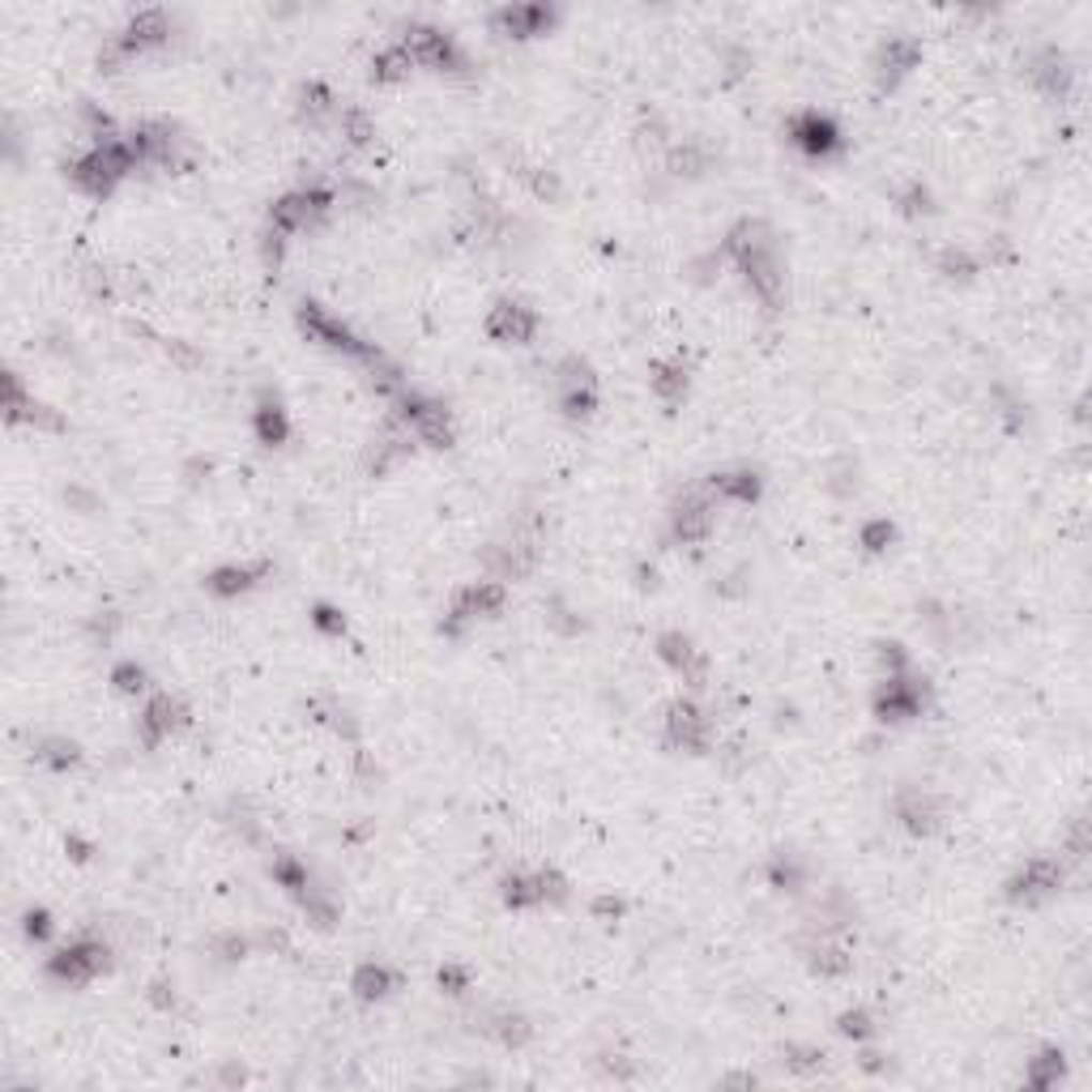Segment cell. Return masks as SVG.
Segmentation results:
<instances>
[{
	"instance_id": "obj_40",
	"label": "cell",
	"mask_w": 1092,
	"mask_h": 1092,
	"mask_svg": "<svg viewBox=\"0 0 1092 1092\" xmlns=\"http://www.w3.org/2000/svg\"><path fill=\"white\" fill-rule=\"evenodd\" d=\"M824 1063V1055H815V1050H789V1067L794 1072H815Z\"/></svg>"
},
{
	"instance_id": "obj_18",
	"label": "cell",
	"mask_w": 1092,
	"mask_h": 1092,
	"mask_svg": "<svg viewBox=\"0 0 1092 1092\" xmlns=\"http://www.w3.org/2000/svg\"><path fill=\"white\" fill-rule=\"evenodd\" d=\"M789 137H794L806 154H832V150L841 145L836 124H832L828 116H819V111H806V116L789 120Z\"/></svg>"
},
{
	"instance_id": "obj_36",
	"label": "cell",
	"mask_w": 1092,
	"mask_h": 1092,
	"mask_svg": "<svg viewBox=\"0 0 1092 1092\" xmlns=\"http://www.w3.org/2000/svg\"><path fill=\"white\" fill-rule=\"evenodd\" d=\"M495 1037H499L504 1046H525V1042H529V1025H525L521 1016H499Z\"/></svg>"
},
{
	"instance_id": "obj_9",
	"label": "cell",
	"mask_w": 1092,
	"mask_h": 1092,
	"mask_svg": "<svg viewBox=\"0 0 1092 1092\" xmlns=\"http://www.w3.org/2000/svg\"><path fill=\"white\" fill-rule=\"evenodd\" d=\"M658 653H662V662H666L675 675H683V683L705 688V679H709V658L696 649V641H692V636H683V632H666V636L658 641Z\"/></svg>"
},
{
	"instance_id": "obj_20",
	"label": "cell",
	"mask_w": 1092,
	"mask_h": 1092,
	"mask_svg": "<svg viewBox=\"0 0 1092 1092\" xmlns=\"http://www.w3.org/2000/svg\"><path fill=\"white\" fill-rule=\"evenodd\" d=\"M265 572H270V564H252V568H248V564H244V568H240V564H231V568L210 572V576H205V589H210V594H218V598H235V594L252 589Z\"/></svg>"
},
{
	"instance_id": "obj_13",
	"label": "cell",
	"mask_w": 1092,
	"mask_h": 1092,
	"mask_svg": "<svg viewBox=\"0 0 1092 1092\" xmlns=\"http://www.w3.org/2000/svg\"><path fill=\"white\" fill-rule=\"evenodd\" d=\"M184 722H188L184 705L158 692V696L145 701V709H141V718H137V729H141V742H145V747H158L163 738H171Z\"/></svg>"
},
{
	"instance_id": "obj_31",
	"label": "cell",
	"mask_w": 1092,
	"mask_h": 1092,
	"mask_svg": "<svg viewBox=\"0 0 1092 1092\" xmlns=\"http://www.w3.org/2000/svg\"><path fill=\"white\" fill-rule=\"evenodd\" d=\"M1059 1080H1063V1055L1046 1050L1042 1059H1033V1067H1029V1085L1033 1089H1055Z\"/></svg>"
},
{
	"instance_id": "obj_6",
	"label": "cell",
	"mask_w": 1092,
	"mask_h": 1092,
	"mask_svg": "<svg viewBox=\"0 0 1092 1092\" xmlns=\"http://www.w3.org/2000/svg\"><path fill=\"white\" fill-rule=\"evenodd\" d=\"M401 47L414 56V64H422V68H461L465 60H461V51H457V43L444 34V30H435V26H410L405 30V39H401Z\"/></svg>"
},
{
	"instance_id": "obj_16",
	"label": "cell",
	"mask_w": 1092,
	"mask_h": 1092,
	"mask_svg": "<svg viewBox=\"0 0 1092 1092\" xmlns=\"http://www.w3.org/2000/svg\"><path fill=\"white\" fill-rule=\"evenodd\" d=\"M167 34H171L167 13H163V9H141L137 17H128V26H124L116 39L124 43V51H128V56H141V51H150V47L167 43Z\"/></svg>"
},
{
	"instance_id": "obj_23",
	"label": "cell",
	"mask_w": 1092,
	"mask_h": 1092,
	"mask_svg": "<svg viewBox=\"0 0 1092 1092\" xmlns=\"http://www.w3.org/2000/svg\"><path fill=\"white\" fill-rule=\"evenodd\" d=\"M1033 81H1037L1050 98H1063V94H1067V81H1072V68H1067V60H1063L1059 51H1046V56L1037 60V68H1033Z\"/></svg>"
},
{
	"instance_id": "obj_12",
	"label": "cell",
	"mask_w": 1092,
	"mask_h": 1092,
	"mask_svg": "<svg viewBox=\"0 0 1092 1092\" xmlns=\"http://www.w3.org/2000/svg\"><path fill=\"white\" fill-rule=\"evenodd\" d=\"M1059 883H1063V862H1059V858H1033V862H1025V871L1012 879V892H1008V896L1033 905V901L1059 892Z\"/></svg>"
},
{
	"instance_id": "obj_1",
	"label": "cell",
	"mask_w": 1092,
	"mask_h": 1092,
	"mask_svg": "<svg viewBox=\"0 0 1092 1092\" xmlns=\"http://www.w3.org/2000/svg\"><path fill=\"white\" fill-rule=\"evenodd\" d=\"M726 252L734 257V265L742 270V278H747V287L772 308V304H781V291H785V274H781V257H776V240H772V231L764 227V222H755V218H747V222H738L734 231H729L726 240Z\"/></svg>"
},
{
	"instance_id": "obj_28",
	"label": "cell",
	"mask_w": 1092,
	"mask_h": 1092,
	"mask_svg": "<svg viewBox=\"0 0 1092 1092\" xmlns=\"http://www.w3.org/2000/svg\"><path fill=\"white\" fill-rule=\"evenodd\" d=\"M504 901H508L512 909H534V905H542L538 875H508V879H504Z\"/></svg>"
},
{
	"instance_id": "obj_7",
	"label": "cell",
	"mask_w": 1092,
	"mask_h": 1092,
	"mask_svg": "<svg viewBox=\"0 0 1092 1092\" xmlns=\"http://www.w3.org/2000/svg\"><path fill=\"white\" fill-rule=\"evenodd\" d=\"M922 705H926V688L909 671L905 675H888L879 696H875V713L883 722H909V718L922 713Z\"/></svg>"
},
{
	"instance_id": "obj_33",
	"label": "cell",
	"mask_w": 1092,
	"mask_h": 1092,
	"mask_svg": "<svg viewBox=\"0 0 1092 1092\" xmlns=\"http://www.w3.org/2000/svg\"><path fill=\"white\" fill-rule=\"evenodd\" d=\"M329 111H334V94H329L325 86H308V90H304V116L317 124V120L329 116Z\"/></svg>"
},
{
	"instance_id": "obj_4",
	"label": "cell",
	"mask_w": 1092,
	"mask_h": 1092,
	"mask_svg": "<svg viewBox=\"0 0 1092 1092\" xmlns=\"http://www.w3.org/2000/svg\"><path fill=\"white\" fill-rule=\"evenodd\" d=\"M555 397L568 418H589L598 410V375L585 359H564L555 371Z\"/></svg>"
},
{
	"instance_id": "obj_34",
	"label": "cell",
	"mask_w": 1092,
	"mask_h": 1092,
	"mask_svg": "<svg viewBox=\"0 0 1092 1092\" xmlns=\"http://www.w3.org/2000/svg\"><path fill=\"white\" fill-rule=\"evenodd\" d=\"M939 270H943L948 278H969V274H978V261H973L969 252H960V248H948V252L939 257Z\"/></svg>"
},
{
	"instance_id": "obj_32",
	"label": "cell",
	"mask_w": 1092,
	"mask_h": 1092,
	"mask_svg": "<svg viewBox=\"0 0 1092 1092\" xmlns=\"http://www.w3.org/2000/svg\"><path fill=\"white\" fill-rule=\"evenodd\" d=\"M111 683H116L120 696H141V692L150 688V675H145L137 662H120V666L111 671Z\"/></svg>"
},
{
	"instance_id": "obj_22",
	"label": "cell",
	"mask_w": 1092,
	"mask_h": 1092,
	"mask_svg": "<svg viewBox=\"0 0 1092 1092\" xmlns=\"http://www.w3.org/2000/svg\"><path fill=\"white\" fill-rule=\"evenodd\" d=\"M351 990L364 999V1003H375V999H388L393 990H397V973L388 969V965H375V960H367L355 969V982H351Z\"/></svg>"
},
{
	"instance_id": "obj_37",
	"label": "cell",
	"mask_w": 1092,
	"mask_h": 1092,
	"mask_svg": "<svg viewBox=\"0 0 1092 1092\" xmlns=\"http://www.w3.org/2000/svg\"><path fill=\"white\" fill-rule=\"evenodd\" d=\"M836 1029H841L845 1037H853V1042H866V1037L875 1033V1025H871V1016H866V1012H845V1016L836 1020Z\"/></svg>"
},
{
	"instance_id": "obj_30",
	"label": "cell",
	"mask_w": 1092,
	"mask_h": 1092,
	"mask_svg": "<svg viewBox=\"0 0 1092 1092\" xmlns=\"http://www.w3.org/2000/svg\"><path fill=\"white\" fill-rule=\"evenodd\" d=\"M43 764H51V768H73L81 755H77V742H68V738H43L39 742V751H34Z\"/></svg>"
},
{
	"instance_id": "obj_11",
	"label": "cell",
	"mask_w": 1092,
	"mask_h": 1092,
	"mask_svg": "<svg viewBox=\"0 0 1092 1092\" xmlns=\"http://www.w3.org/2000/svg\"><path fill=\"white\" fill-rule=\"evenodd\" d=\"M709 529H713V495L709 491L683 495L671 512V534L679 542H701V538H709Z\"/></svg>"
},
{
	"instance_id": "obj_27",
	"label": "cell",
	"mask_w": 1092,
	"mask_h": 1092,
	"mask_svg": "<svg viewBox=\"0 0 1092 1092\" xmlns=\"http://www.w3.org/2000/svg\"><path fill=\"white\" fill-rule=\"evenodd\" d=\"M274 879H278L287 892H295L299 901L312 892V875H308V866H304L295 853H278V858H274Z\"/></svg>"
},
{
	"instance_id": "obj_21",
	"label": "cell",
	"mask_w": 1092,
	"mask_h": 1092,
	"mask_svg": "<svg viewBox=\"0 0 1092 1092\" xmlns=\"http://www.w3.org/2000/svg\"><path fill=\"white\" fill-rule=\"evenodd\" d=\"M896 815L905 819L909 832H935V824H939V802H935L930 794H922V789H905L901 802H896Z\"/></svg>"
},
{
	"instance_id": "obj_39",
	"label": "cell",
	"mask_w": 1092,
	"mask_h": 1092,
	"mask_svg": "<svg viewBox=\"0 0 1092 1092\" xmlns=\"http://www.w3.org/2000/svg\"><path fill=\"white\" fill-rule=\"evenodd\" d=\"M26 935H30V939H47V935H51V918H47L43 909H30V913H26Z\"/></svg>"
},
{
	"instance_id": "obj_29",
	"label": "cell",
	"mask_w": 1092,
	"mask_h": 1092,
	"mask_svg": "<svg viewBox=\"0 0 1092 1092\" xmlns=\"http://www.w3.org/2000/svg\"><path fill=\"white\" fill-rule=\"evenodd\" d=\"M257 435L265 440V444H282L287 440V414H282V405H261L257 410Z\"/></svg>"
},
{
	"instance_id": "obj_24",
	"label": "cell",
	"mask_w": 1092,
	"mask_h": 1092,
	"mask_svg": "<svg viewBox=\"0 0 1092 1092\" xmlns=\"http://www.w3.org/2000/svg\"><path fill=\"white\" fill-rule=\"evenodd\" d=\"M811 965H815V973H824V978H841V973L853 965V952H849V943L819 939V943L811 948Z\"/></svg>"
},
{
	"instance_id": "obj_41",
	"label": "cell",
	"mask_w": 1092,
	"mask_h": 1092,
	"mask_svg": "<svg viewBox=\"0 0 1092 1092\" xmlns=\"http://www.w3.org/2000/svg\"><path fill=\"white\" fill-rule=\"evenodd\" d=\"M440 986H448V995H461L470 982H465V973H461V969H452V965H448V969H440Z\"/></svg>"
},
{
	"instance_id": "obj_14",
	"label": "cell",
	"mask_w": 1092,
	"mask_h": 1092,
	"mask_svg": "<svg viewBox=\"0 0 1092 1092\" xmlns=\"http://www.w3.org/2000/svg\"><path fill=\"white\" fill-rule=\"evenodd\" d=\"M551 21H555V9L547 4H508L491 17V30L504 39H534V34H547Z\"/></svg>"
},
{
	"instance_id": "obj_25",
	"label": "cell",
	"mask_w": 1092,
	"mask_h": 1092,
	"mask_svg": "<svg viewBox=\"0 0 1092 1092\" xmlns=\"http://www.w3.org/2000/svg\"><path fill=\"white\" fill-rule=\"evenodd\" d=\"M653 393L666 401V405H679L688 397V367L683 364H658L653 367Z\"/></svg>"
},
{
	"instance_id": "obj_15",
	"label": "cell",
	"mask_w": 1092,
	"mask_h": 1092,
	"mask_svg": "<svg viewBox=\"0 0 1092 1092\" xmlns=\"http://www.w3.org/2000/svg\"><path fill=\"white\" fill-rule=\"evenodd\" d=\"M68 180H73V188H77V193H86V197H107V193H111L124 175H120V171H116V167H111V163H107V158L90 145L81 158H73V163H68Z\"/></svg>"
},
{
	"instance_id": "obj_5",
	"label": "cell",
	"mask_w": 1092,
	"mask_h": 1092,
	"mask_svg": "<svg viewBox=\"0 0 1092 1092\" xmlns=\"http://www.w3.org/2000/svg\"><path fill=\"white\" fill-rule=\"evenodd\" d=\"M504 585L499 581H474L465 589H457L452 606H448V619H444V632H461L470 619H491L504 611Z\"/></svg>"
},
{
	"instance_id": "obj_10",
	"label": "cell",
	"mask_w": 1092,
	"mask_h": 1092,
	"mask_svg": "<svg viewBox=\"0 0 1092 1092\" xmlns=\"http://www.w3.org/2000/svg\"><path fill=\"white\" fill-rule=\"evenodd\" d=\"M487 334H491L495 342L525 347V342L538 334V317H534L525 304H517V299H499V304L491 308V317H487Z\"/></svg>"
},
{
	"instance_id": "obj_17",
	"label": "cell",
	"mask_w": 1092,
	"mask_h": 1092,
	"mask_svg": "<svg viewBox=\"0 0 1092 1092\" xmlns=\"http://www.w3.org/2000/svg\"><path fill=\"white\" fill-rule=\"evenodd\" d=\"M918 60H922V47H918V39H888L883 47H879V60H875V77H879V90H888V86H896L909 68H918Z\"/></svg>"
},
{
	"instance_id": "obj_35",
	"label": "cell",
	"mask_w": 1092,
	"mask_h": 1092,
	"mask_svg": "<svg viewBox=\"0 0 1092 1092\" xmlns=\"http://www.w3.org/2000/svg\"><path fill=\"white\" fill-rule=\"evenodd\" d=\"M342 133H347L355 145H364V141L375 137V124L367 120L364 111H355V107H351V111H342Z\"/></svg>"
},
{
	"instance_id": "obj_2",
	"label": "cell",
	"mask_w": 1092,
	"mask_h": 1092,
	"mask_svg": "<svg viewBox=\"0 0 1092 1092\" xmlns=\"http://www.w3.org/2000/svg\"><path fill=\"white\" fill-rule=\"evenodd\" d=\"M299 329H304V338L308 342H317V347H329V351H338V355H351V359H359V364H371V359H380L384 351L380 347H371L364 338H355L338 317H329L321 304H299Z\"/></svg>"
},
{
	"instance_id": "obj_3",
	"label": "cell",
	"mask_w": 1092,
	"mask_h": 1092,
	"mask_svg": "<svg viewBox=\"0 0 1092 1092\" xmlns=\"http://www.w3.org/2000/svg\"><path fill=\"white\" fill-rule=\"evenodd\" d=\"M107 965H111L107 948H103L98 939L81 935V939H73L68 948H60V952L47 960V973H51L56 982H64V986H86V982H94Z\"/></svg>"
},
{
	"instance_id": "obj_8",
	"label": "cell",
	"mask_w": 1092,
	"mask_h": 1092,
	"mask_svg": "<svg viewBox=\"0 0 1092 1092\" xmlns=\"http://www.w3.org/2000/svg\"><path fill=\"white\" fill-rule=\"evenodd\" d=\"M666 738H671L675 747L701 755V751H709L713 726H709V718H705L692 701H675V705L666 709Z\"/></svg>"
},
{
	"instance_id": "obj_26",
	"label": "cell",
	"mask_w": 1092,
	"mask_h": 1092,
	"mask_svg": "<svg viewBox=\"0 0 1092 1092\" xmlns=\"http://www.w3.org/2000/svg\"><path fill=\"white\" fill-rule=\"evenodd\" d=\"M410 68H414V56L401 43H393L371 60V81H401V77H410Z\"/></svg>"
},
{
	"instance_id": "obj_42",
	"label": "cell",
	"mask_w": 1092,
	"mask_h": 1092,
	"mask_svg": "<svg viewBox=\"0 0 1092 1092\" xmlns=\"http://www.w3.org/2000/svg\"><path fill=\"white\" fill-rule=\"evenodd\" d=\"M317 624H321V628H329V632H342V619H338L329 606H321V611H317Z\"/></svg>"
},
{
	"instance_id": "obj_19",
	"label": "cell",
	"mask_w": 1092,
	"mask_h": 1092,
	"mask_svg": "<svg viewBox=\"0 0 1092 1092\" xmlns=\"http://www.w3.org/2000/svg\"><path fill=\"white\" fill-rule=\"evenodd\" d=\"M705 491L713 495V504H718V499L751 504V499L759 495V474H751V470H726V474H713V478L705 482Z\"/></svg>"
},
{
	"instance_id": "obj_38",
	"label": "cell",
	"mask_w": 1092,
	"mask_h": 1092,
	"mask_svg": "<svg viewBox=\"0 0 1092 1092\" xmlns=\"http://www.w3.org/2000/svg\"><path fill=\"white\" fill-rule=\"evenodd\" d=\"M892 538H896V529H892L888 521H871V525L862 529V547H866V551H883Z\"/></svg>"
}]
</instances>
